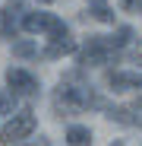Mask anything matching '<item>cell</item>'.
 I'll return each mask as SVG.
<instances>
[{"label": "cell", "mask_w": 142, "mask_h": 146, "mask_svg": "<svg viewBox=\"0 0 142 146\" xmlns=\"http://www.w3.org/2000/svg\"><path fill=\"white\" fill-rule=\"evenodd\" d=\"M117 48L107 41V35H88L85 44L76 51V64L79 67H107L117 60Z\"/></svg>", "instance_id": "1"}, {"label": "cell", "mask_w": 142, "mask_h": 146, "mask_svg": "<svg viewBox=\"0 0 142 146\" xmlns=\"http://www.w3.org/2000/svg\"><path fill=\"white\" fill-rule=\"evenodd\" d=\"M35 127H38V117L32 111H19V114H13L7 124L0 127V143H3V146H16L26 137H32Z\"/></svg>", "instance_id": "2"}, {"label": "cell", "mask_w": 142, "mask_h": 146, "mask_svg": "<svg viewBox=\"0 0 142 146\" xmlns=\"http://www.w3.org/2000/svg\"><path fill=\"white\" fill-rule=\"evenodd\" d=\"M26 16V0H7L0 10V38H16Z\"/></svg>", "instance_id": "3"}, {"label": "cell", "mask_w": 142, "mask_h": 146, "mask_svg": "<svg viewBox=\"0 0 142 146\" xmlns=\"http://www.w3.org/2000/svg\"><path fill=\"white\" fill-rule=\"evenodd\" d=\"M7 86L16 92V95H38V80L32 76L29 70H22V67H10L7 70Z\"/></svg>", "instance_id": "4"}, {"label": "cell", "mask_w": 142, "mask_h": 146, "mask_svg": "<svg viewBox=\"0 0 142 146\" xmlns=\"http://www.w3.org/2000/svg\"><path fill=\"white\" fill-rule=\"evenodd\" d=\"M107 117L126 127H142V99L130 102V105H107Z\"/></svg>", "instance_id": "5"}, {"label": "cell", "mask_w": 142, "mask_h": 146, "mask_svg": "<svg viewBox=\"0 0 142 146\" xmlns=\"http://www.w3.org/2000/svg\"><path fill=\"white\" fill-rule=\"evenodd\" d=\"M107 86H111L114 92H136V89H142V73L111 70V73H107Z\"/></svg>", "instance_id": "6"}, {"label": "cell", "mask_w": 142, "mask_h": 146, "mask_svg": "<svg viewBox=\"0 0 142 146\" xmlns=\"http://www.w3.org/2000/svg\"><path fill=\"white\" fill-rule=\"evenodd\" d=\"M76 51H79V44L69 38V35H63V38H47V48L41 51V57L57 60V57H63V54H76Z\"/></svg>", "instance_id": "7"}, {"label": "cell", "mask_w": 142, "mask_h": 146, "mask_svg": "<svg viewBox=\"0 0 142 146\" xmlns=\"http://www.w3.org/2000/svg\"><path fill=\"white\" fill-rule=\"evenodd\" d=\"M66 143L69 146H92V130L85 124H69L66 127Z\"/></svg>", "instance_id": "8"}, {"label": "cell", "mask_w": 142, "mask_h": 146, "mask_svg": "<svg viewBox=\"0 0 142 146\" xmlns=\"http://www.w3.org/2000/svg\"><path fill=\"white\" fill-rule=\"evenodd\" d=\"M85 3L92 7V16L98 22H114V10H111L107 0H85Z\"/></svg>", "instance_id": "9"}, {"label": "cell", "mask_w": 142, "mask_h": 146, "mask_svg": "<svg viewBox=\"0 0 142 146\" xmlns=\"http://www.w3.org/2000/svg\"><path fill=\"white\" fill-rule=\"evenodd\" d=\"M107 41L117 48V51H123V48L133 41V29H130V26H117V32H114V35H107Z\"/></svg>", "instance_id": "10"}, {"label": "cell", "mask_w": 142, "mask_h": 146, "mask_svg": "<svg viewBox=\"0 0 142 146\" xmlns=\"http://www.w3.org/2000/svg\"><path fill=\"white\" fill-rule=\"evenodd\" d=\"M16 99H19V95H16L13 89H3V92H0V114H13V111H16Z\"/></svg>", "instance_id": "11"}, {"label": "cell", "mask_w": 142, "mask_h": 146, "mask_svg": "<svg viewBox=\"0 0 142 146\" xmlns=\"http://www.w3.org/2000/svg\"><path fill=\"white\" fill-rule=\"evenodd\" d=\"M13 54H16V57H38V48H35L32 41H16V44H13Z\"/></svg>", "instance_id": "12"}, {"label": "cell", "mask_w": 142, "mask_h": 146, "mask_svg": "<svg viewBox=\"0 0 142 146\" xmlns=\"http://www.w3.org/2000/svg\"><path fill=\"white\" fill-rule=\"evenodd\" d=\"M120 7H123L126 13H133V10H139V7H142V0H120Z\"/></svg>", "instance_id": "13"}, {"label": "cell", "mask_w": 142, "mask_h": 146, "mask_svg": "<svg viewBox=\"0 0 142 146\" xmlns=\"http://www.w3.org/2000/svg\"><path fill=\"white\" fill-rule=\"evenodd\" d=\"M22 146H51V140H44V137H41V140H32V143H22Z\"/></svg>", "instance_id": "14"}, {"label": "cell", "mask_w": 142, "mask_h": 146, "mask_svg": "<svg viewBox=\"0 0 142 146\" xmlns=\"http://www.w3.org/2000/svg\"><path fill=\"white\" fill-rule=\"evenodd\" d=\"M136 60H139V64H142V41H139V44H136Z\"/></svg>", "instance_id": "15"}, {"label": "cell", "mask_w": 142, "mask_h": 146, "mask_svg": "<svg viewBox=\"0 0 142 146\" xmlns=\"http://www.w3.org/2000/svg\"><path fill=\"white\" fill-rule=\"evenodd\" d=\"M111 146H123V143H120V140H117V143H111Z\"/></svg>", "instance_id": "16"}]
</instances>
